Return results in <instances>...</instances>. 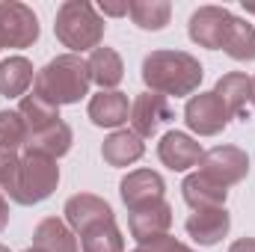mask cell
Returning <instances> with one entry per match:
<instances>
[{
    "label": "cell",
    "instance_id": "obj_15",
    "mask_svg": "<svg viewBox=\"0 0 255 252\" xmlns=\"http://www.w3.org/2000/svg\"><path fill=\"white\" fill-rule=\"evenodd\" d=\"M89 119H92V125H98V127L119 130L130 119V101H128V95L119 92V89L92 95L89 98Z\"/></svg>",
    "mask_w": 255,
    "mask_h": 252
},
{
    "label": "cell",
    "instance_id": "obj_33",
    "mask_svg": "<svg viewBox=\"0 0 255 252\" xmlns=\"http://www.w3.org/2000/svg\"><path fill=\"white\" fill-rule=\"evenodd\" d=\"M244 9H247V12H253V15H255V3H253V0H244Z\"/></svg>",
    "mask_w": 255,
    "mask_h": 252
},
{
    "label": "cell",
    "instance_id": "obj_24",
    "mask_svg": "<svg viewBox=\"0 0 255 252\" xmlns=\"http://www.w3.org/2000/svg\"><path fill=\"white\" fill-rule=\"evenodd\" d=\"M128 15L139 30H163L172 18V3L169 0H130Z\"/></svg>",
    "mask_w": 255,
    "mask_h": 252
},
{
    "label": "cell",
    "instance_id": "obj_28",
    "mask_svg": "<svg viewBox=\"0 0 255 252\" xmlns=\"http://www.w3.org/2000/svg\"><path fill=\"white\" fill-rule=\"evenodd\" d=\"M139 247H145L148 252H196V250H190L187 244H181V241H175L172 235H163V238H154V241H148V244H139Z\"/></svg>",
    "mask_w": 255,
    "mask_h": 252
},
{
    "label": "cell",
    "instance_id": "obj_20",
    "mask_svg": "<svg viewBox=\"0 0 255 252\" xmlns=\"http://www.w3.org/2000/svg\"><path fill=\"white\" fill-rule=\"evenodd\" d=\"M250 89H253V83H250V77H247L244 71H229V74H223V77L217 80V86H214V95H217V98L226 104V110H229L232 116H238V119H247Z\"/></svg>",
    "mask_w": 255,
    "mask_h": 252
},
{
    "label": "cell",
    "instance_id": "obj_23",
    "mask_svg": "<svg viewBox=\"0 0 255 252\" xmlns=\"http://www.w3.org/2000/svg\"><path fill=\"white\" fill-rule=\"evenodd\" d=\"M18 113H21V119H24V125H27V136L36 133V130H42V127L54 125V122H60V107L51 104V101H45V98L36 95V92H30V95L21 98Z\"/></svg>",
    "mask_w": 255,
    "mask_h": 252
},
{
    "label": "cell",
    "instance_id": "obj_32",
    "mask_svg": "<svg viewBox=\"0 0 255 252\" xmlns=\"http://www.w3.org/2000/svg\"><path fill=\"white\" fill-rule=\"evenodd\" d=\"M9 226V202H6V193L0 190V232Z\"/></svg>",
    "mask_w": 255,
    "mask_h": 252
},
{
    "label": "cell",
    "instance_id": "obj_10",
    "mask_svg": "<svg viewBox=\"0 0 255 252\" xmlns=\"http://www.w3.org/2000/svg\"><path fill=\"white\" fill-rule=\"evenodd\" d=\"M172 122V107L169 98L157 95V92H139L130 104V130L136 136H154L163 125Z\"/></svg>",
    "mask_w": 255,
    "mask_h": 252
},
{
    "label": "cell",
    "instance_id": "obj_22",
    "mask_svg": "<svg viewBox=\"0 0 255 252\" xmlns=\"http://www.w3.org/2000/svg\"><path fill=\"white\" fill-rule=\"evenodd\" d=\"M33 63L27 57H6L0 63V95L3 98H24L33 86Z\"/></svg>",
    "mask_w": 255,
    "mask_h": 252
},
{
    "label": "cell",
    "instance_id": "obj_1",
    "mask_svg": "<svg viewBox=\"0 0 255 252\" xmlns=\"http://www.w3.org/2000/svg\"><path fill=\"white\" fill-rule=\"evenodd\" d=\"M202 77H205L202 63L187 51H151L142 60V83L148 86V92H157L163 98L193 95Z\"/></svg>",
    "mask_w": 255,
    "mask_h": 252
},
{
    "label": "cell",
    "instance_id": "obj_19",
    "mask_svg": "<svg viewBox=\"0 0 255 252\" xmlns=\"http://www.w3.org/2000/svg\"><path fill=\"white\" fill-rule=\"evenodd\" d=\"M71 142H74V133H71V127L60 119V122H54V125L42 127V130H36V133H30L24 148L57 160V157H63V154L71 151Z\"/></svg>",
    "mask_w": 255,
    "mask_h": 252
},
{
    "label": "cell",
    "instance_id": "obj_35",
    "mask_svg": "<svg viewBox=\"0 0 255 252\" xmlns=\"http://www.w3.org/2000/svg\"><path fill=\"white\" fill-rule=\"evenodd\" d=\"M130 252H148V250L145 247H136V250H130Z\"/></svg>",
    "mask_w": 255,
    "mask_h": 252
},
{
    "label": "cell",
    "instance_id": "obj_8",
    "mask_svg": "<svg viewBox=\"0 0 255 252\" xmlns=\"http://www.w3.org/2000/svg\"><path fill=\"white\" fill-rule=\"evenodd\" d=\"M229 119H232V113L214 92L190 95L184 104V122L196 136H217L220 130H226Z\"/></svg>",
    "mask_w": 255,
    "mask_h": 252
},
{
    "label": "cell",
    "instance_id": "obj_37",
    "mask_svg": "<svg viewBox=\"0 0 255 252\" xmlns=\"http://www.w3.org/2000/svg\"><path fill=\"white\" fill-rule=\"evenodd\" d=\"M24 252H39V250H33V247H30V250H24Z\"/></svg>",
    "mask_w": 255,
    "mask_h": 252
},
{
    "label": "cell",
    "instance_id": "obj_36",
    "mask_svg": "<svg viewBox=\"0 0 255 252\" xmlns=\"http://www.w3.org/2000/svg\"><path fill=\"white\" fill-rule=\"evenodd\" d=\"M0 252H9V247H3V244H0Z\"/></svg>",
    "mask_w": 255,
    "mask_h": 252
},
{
    "label": "cell",
    "instance_id": "obj_27",
    "mask_svg": "<svg viewBox=\"0 0 255 252\" xmlns=\"http://www.w3.org/2000/svg\"><path fill=\"white\" fill-rule=\"evenodd\" d=\"M27 145V125L18 110H0V148L18 151Z\"/></svg>",
    "mask_w": 255,
    "mask_h": 252
},
{
    "label": "cell",
    "instance_id": "obj_34",
    "mask_svg": "<svg viewBox=\"0 0 255 252\" xmlns=\"http://www.w3.org/2000/svg\"><path fill=\"white\" fill-rule=\"evenodd\" d=\"M250 83H253V89H250V101H253V104H255V74H253V77H250Z\"/></svg>",
    "mask_w": 255,
    "mask_h": 252
},
{
    "label": "cell",
    "instance_id": "obj_18",
    "mask_svg": "<svg viewBox=\"0 0 255 252\" xmlns=\"http://www.w3.org/2000/svg\"><path fill=\"white\" fill-rule=\"evenodd\" d=\"M33 250L39 252H80V244L74 232L60 217H45L33 229Z\"/></svg>",
    "mask_w": 255,
    "mask_h": 252
},
{
    "label": "cell",
    "instance_id": "obj_16",
    "mask_svg": "<svg viewBox=\"0 0 255 252\" xmlns=\"http://www.w3.org/2000/svg\"><path fill=\"white\" fill-rule=\"evenodd\" d=\"M142 154H145V142H142V136H136L130 127L113 130V133L104 139V145H101L104 163H107V166H116V169L133 166Z\"/></svg>",
    "mask_w": 255,
    "mask_h": 252
},
{
    "label": "cell",
    "instance_id": "obj_12",
    "mask_svg": "<svg viewBox=\"0 0 255 252\" xmlns=\"http://www.w3.org/2000/svg\"><path fill=\"white\" fill-rule=\"evenodd\" d=\"M119 196L128 205V211H136V208H145L151 202H160L166 196V181L154 169H133L122 178Z\"/></svg>",
    "mask_w": 255,
    "mask_h": 252
},
{
    "label": "cell",
    "instance_id": "obj_13",
    "mask_svg": "<svg viewBox=\"0 0 255 252\" xmlns=\"http://www.w3.org/2000/svg\"><path fill=\"white\" fill-rule=\"evenodd\" d=\"M202 154H205L202 145L193 139L190 133H184V130H169L157 142V157L172 172H187L190 166H199Z\"/></svg>",
    "mask_w": 255,
    "mask_h": 252
},
{
    "label": "cell",
    "instance_id": "obj_2",
    "mask_svg": "<svg viewBox=\"0 0 255 252\" xmlns=\"http://www.w3.org/2000/svg\"><path fill=\"white\" fill-rule=\"evenodd\" d=\"M92 74L89 63L77 54H60L48 65H42L33 77V92L42 95L45 101L63 107V104H77L83 95H89Z\"/></svg>",
    "mask_w": 255,
    "mask_h": 252
},
{
    "label": "cell",
    "instance_id": "obj_21",
    "mask_svg": "<svg viewBox=\"0 0 255 252\" xmlns=\"http://www.w3.org/2000/svg\"><path fill=\"white\" fill-rule=\"evenodd\" d=\"M86 63H89L92 83H98L101 92L116 89V86L122 83V77H125V63H122L119 51H113V48H95Z\"/></svg>",
    "mask_w": 255,
    "mask_h": 252
},
{
    "label": "cell",
    "instance_id": "obj_31",
    "mask_svg": "<svg viewBox=\"0 0 255 252\" xmlns=\"http://www.w3.org/2000/svg\"><path fill=\"white\" fill-rule=\"evenodd\" d=\"M229 252H255V238H241V241H235Z\"/></svg>",
    "mask_w": 255,
    "mask_h": 252
},
{
    "label": "cell",
    "instance_id": "obj_14",
    "mask_svg": "<svg viewBox=\"0 0 255 252\" xmlns=\"http://www.w3.org/2000/svg\"><path fill=\"white\" fill-rule=\"evenodd\" d=\"M187 235L199 247H217L229 229H232V214L226 208H208V211H193L184 223Z\"/></svg>",
    "mask_w": 255,
    "mask_h": 252
},
{
    "label": "cell",
    "instance_id": "obj_5",
    "mask_svg": "<svg viewBox=\"0 0 255 252\" xmlns=\"http://www.w3.org/2000/svg\"><path fill=\"white\" fill-rule=\"evenodd\" d=\"M39 39V18L21 0H0V48H30Z\"/></svg>",
    "mask_w": 255,
    "mask_h": 252
},
{
    "label": "cell",
    "instance_id": "obj_3",
    "mask_svg": "<svg viewBox=\"0 0 255 252\" xmlns=\"http://www.w3.org/2000/svg\"><path fill=\"white\" fill-rule=\"evenodd\" d=\"M104 18L98 15V9L86 0H65L57 9V21H54V33L68 48V54H83V51H95L104 42Z\"/></svg>",
    "mask_w": 255,
    "mask_h": 252
},
{
    "label": "cell",
    "instance_id": "obj_30",
    "mask_svg": "<svg viewBox=\"0 0 255 252\" xmlns=\"http://www.w3.org/2000/svg\"><path fill=\"white\" fill-rule=\"evenodd\" d=\"M128 6H130V3H101V12L119 18V15H128Z\"/></svg>",
    "mask_w": 255,
    "mask_h": 252
},
{
    "label": "cell",
    "instance_id": "obj_11",
    "mask_svg": "<svg viewBox=\"0 0 255 252\" xmlns=\"http://www.w3.org/2000/svg\"><path fill=\"white\" fill-rule=\"evenodd\" d=\"M128 229H130V238L136 244H148L154 238H163L169 235L172 229V205L166 199L160 202H151L145 208H136V211H128Z\"/></svg>",
    "mask_w": 255,
    "mask_h": 252
},
{
    "label": "cell",
    "instance_id": "obj_6",
    "mask_svg": "<svg viewBox=\"0 0 255 252\" xmlns=\"http://www.w3.org/2000/svg\"><path fill=\"white\" fill-rule=\"evenodd\" d=\"M199 172L229 190V187H235V184H241L250 175V157L238 145H214V148H208L202 154Z\"/></svg>",
    "mask_w": 255,
    "mask_h": 252
},
{
    "label": "cell",
    "instance_id": "obj_7",
    "mask_svg": "<svg viewBox=\"0 0 255 252\" xmlns=\"http://www.w3.org/2000/svg\"><path fill=\"white\" fill-rule=\"evenodd\" d=\"M232 21H235V15L226 6H199L187 21L190 42H196L199 48H208V51H223Z\"/></svg>",
    "mask_w": 255,
    "mask_h": 252
},
{
    "label": "cell",
    "instance_id": "obj_9",
    "mask_svg": "<svg viewBox=\"0 0 255 252\" xmlns=\"http://www.w3.org/2000/svg\"><path fill=\"white\" fill-rule=\"evenodd\" d=\"M65 223L74 235H83L95 226H104V223H116V214L110 208L107 199L95 196V193H74L63 208Z\"/></svg>",
    "mask_w": 255,
    "mask_h": 252
},
{
    "label": "cell",
    "instance_id": "obj_17",
    "mask_svg": "<svg viewBox=\"0 0 255 252\" xmlns=\"http://www.w3.org/2000/svg\"><path fill=\"white\" fill-rule=\"evenodd\" d=\"M181 196L193 211H208V208H226V196L229 190L217 181H211L202 172H190L181 181Z\"/></svg>",
    "mask_w": 255,
    "mask_h": 252
},
{
    "label": "cell",
    "instance_id": "obj_26",
    "mask_svg": "<svg viewBox=\"0 0 255 252\" xmlns=\"http://www.w3.org/2000/svg\"><path fill=\"white\" fill-rule=\"evenodd\" d=\"M80 252H125V238L116 223H104L80 235Z\"/></svg>",
    "mask_w": 255,
    "mask_h": 252
},
{
    "label": "cell",
    "instance_id": "obj_25",
    "mask_svg": "<svg viewBox=\"0 0 255 252\" xmlns=\"http://www.w3.org/2000/svg\"><path fill=\"white\" fill-rule=\"evenodd\" d=\"M223 51L232 60H238V63H253L255 60V24H250V21H244V18L235 15Z\"/></svg>",
    "mask_w": 255,
    "mask_h": 252
},
{
    "label": "cell",
    "instance_id": "obj_4",
    "mask_svg": "<svg viewBox=\"0 0 255 252\" xmlns=\"http://www.w3.org/2000/svg\"><path fill=\"white\" fill-rule=\"evenodd\" d=\"M57 184H60V166H57V160L24 148L21 163H18V169L12 175V181L3 187V193L12 202L30 208V205H39V202L51 199Z\"/></svg>",
    "mask_w": 255,
    "mask_h": 252
},
{
    "label": "cell",
    "instance_id": "obj_29",
    "mask_svg": "<svg viewBox=\"0 0 255 252\" xmlns=\"http://www.w3.org/2000/svg\"><path fill=\"white\" fill-rule=\"evenodd\" d=\"M18 163H21V157H18V151H9V148H0V190L6 187L9 181H12V175H15V169H18Z\"/></svg>",
    "mask_w": 255,
    "mask_h": 252
}]
</instances>
